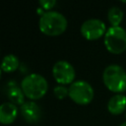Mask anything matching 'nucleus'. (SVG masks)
<instances>
[{
    "label": "nucleus",
    "instance_id": "nucleus-1",
    "mask_svg": "<svg viewBox=\"0 0 126 126\" xmlns=\"http://www.w3.org/2000/svg\"><path fill=\"white\" fill-rule=\"evenodd\" d=\"M68 26L65 16L57 11H47L41 14L38 27L42 33L49 36H56L63 33Z\"/></svg>",
    "mask_w": 126,
    "mask_h": 126
},
{
    "label": "nucleus",
    "instance_id": "nucleus-2",
    "mask_svg": "<svg viewBox=\"0 0 126 126\" xmlns=\"http://www.w3.org/2000/svg\"><path fill=\"white\" fill-rule=\"evenodd\" d=\"M102 81L110 92L122 94L126 91V71L117 64H110L105 67L102 73Z\"/></svg>",
    "mask_w": 126,
    "mask_h": 126
},
{
    "label": "nucleus",
    "instance_id": "nucleus-3",
    "mask_svg": "<svg viewBox=\"0 0 126 126\" xmlns=\"http://www.w3.org/2000/svg\"><path fill=\"white\" fill-rule=\"evenodd\" d=\"M21 88L28 98L35 100L44 96L48 90V84L43 76L36 73H32L23 79Z\"/></svg>",
    "mask_w": 126,
    "mask_h": 126
},
{
    "label": "nucleus",
    "instance_id": "nucleus-4",
    "mask_svg": "<svg viewBox=\"0 0 126 126\" xmlns=\"http://www.w3.org/2000/svg\"><path fill=\"white\" fill-rule=\"evenodd\" d=\"M104 45L108 52L120 54L126 50V31L122 27H109L104 34Z\"/></svg>",
    "mask_w": 126,
    "mask_h": 126
},
{
    "label": "nucleus",
    "instance_id": "nucleus-5",
    "mask_svg": "<svg viewBox=\"0 0 126 126\" xmlns=\"http://www.w3.org/2000/svg\"><path fill=\"white\" fill-rule=\"evenodd\" d=\"M94 92L91 84L84 80H78L69 86V97L77 104L87 105L92 102Z\"/></svg>",
    "mask_w": 126,
    "mask_h": 126
},
{
    "label": "nucleus",
    "instance_id": "nucleus-6",
    "mask_svg": "<svg viewBox=\"0 0 126 126\" xmlns=\"http://www.w3.org/2000/svg\"><path fill=\"white\" fill-rule=\"evenodd\" d=\"M52 75L59 85H71L74 83L76 72L71 63L66 60L57 61L52 67Z\"/></svg>",
    "mask_w": 126,
    "mask_h": 126
},
{
    "label": "nucleus",
    "instance_id": "nucleus-7",
    "mask_svg": "<svg viewBox=\"0 0 126 126\" xmlns=\"http://www.w3.org/2000/svg\"><path fill=\"white\" fill-rule=\"evenodd\" d=\"M105 24L99 19H89L85 21L80 29L82 35L88 40H96L106 32Z\"/></svg>",
    "mask_w": 126,
    "mask_h": 126
},
{
    "label": "nucleus",
    "instance_id": "nucleus-8",
    "mask_svg": "<svg viewBox=\"0 0 126 126\" xmlns=\"http://www.w3.org/2000/svg\"><path fill=\"white\" fill-rule=\"evenodd\" d=\"M20 113L23 118L31 124L37 123L41 117V110L39 105L33 100L26 101L20 107Z\"/></svg>",
    "mask_w": 126,
    "mask_h": 126
},
{
    "label": "nucleus",
    "instance_id": "nucleus-9",
    "mask_svg": "<svg viewBox=\"0 0 126 126\" xmlns=\"http://www.w3.org/2000/svg\"><path fill=\"white\" fill-rule=\"evenodd\" d=\"M19 109L16 104L12 102H3L0 105V122L2 124L13 123L18 116Z\"/></svg>",
    "mask_w": 126,
    "mask_h": 126
},
{
    "label": "nucleus",
    "instance_id": "nucleus-10",
    "mask_svg": "<svg viewBox=\"0 0 126 126\" xmlns=\"http://www.w3.org/2000/svg\"><path fill=\"white\" fill-rule=\"evenodd\" d=\"M126 108V95L123 94H116L112 95L107 102V110L113 114H121Z\"/></svg>",
    "mask_w": 126,
    "mask_h": 126
},
{
    "label": "nucleus",
    "instance_id": "nucleus-11",
    "mask_svg": "<svg viewBox=\"0 0 126 126\" xmlns=\"http://www.w3.org/2000/svg\"><path fill=\"white\" fill-rule=\"evenodd\" d=\"M7 95H8V98L10 99V101L16 105H23L26 102L25 101L26 95H25L22 88L18 87L17 85H13V86L9 87Z\"/></svg>",
    "mask_w": 126,
    "mask_h": 126
},
{
    "label": "nucleus",
    "instance_id": "nucleus-12",
    "mask_svg": "<svg viewBox=\"0 0 126 126\" xmlns=\"http://www.w3.org/2000/svg\"><path fill=\"white\" fill-rule=\"evenodd\" d=\"M19 59L16 55L14 54H7L4 56L2 63H1V70L6 73H11L14 72L18 69L19 67Z\"/></svg>",
    "mask_w": 126,
    "mask_h": 126
},
{
    "label": "nucleus",
    "instance_id": "nucleus-13",
    "mask_svg": "<svg viewBox=\"0 0 126 126\" xmlns=\"http://www.w3.org/2000/svg\"><path fill=\"white\" fill-rule=\"evenodd\" d=\"M123 17H124V13L119 7L113 6L108 10L107 18L109 23L111 24V27H119L120 23L123 20Z\"/></svg>",
    "mask_w": 126,
    "mask_h": 126
},
{
    "label": "nucleus",
    "instance_id": "nucleus-14",
    "mask_svg": "<svg viewBox=\"0 0 126 126\" xmlns=\"http://www.w3.org/2000/svg\"><path fill=\"white\" fill-rule=\"evenodd\" d=\"M53 93H54V95L57 98L63 99L66 96H69V88H67L63 85H57L53 89Z\"/></svg>",
    "mask_w": 126,
    "mask_h": 126
},
{
    "label": "nucleus",
    "instance_id": "nucleus-15",
    "mask_svg": "<svg viewBox=\"0 0 126 126\" xmlns=\"http://www.w3.org/2000/svg\"><path fill=\"white\" fill-rule=\"evenodd\" d=\"M38 4L44 9V10H50L56 5L55 0H40L38 1Z\"/></svg>",
    "mask_w": 126,
    "mask_h": 126
},
{
    "label": "nucleus",
    "instance_id": "nucleus-16",
    "mask_svg": "<svg viewBox=\"0 0 126 126\" xmlns=\"http://www.w3.org/2000/svg\"><path fill=\"white\" fill-rule=\"evenodd\" d=\"M119 126H126V121H125V122H123L122 124H120Z\"/></svg>",
    "mask_w": 126,
    "mask_h": 126
},
{
    "label": "nucleus",
    "instance_id": "nucleus-17",
    "mask_svg": "<svg viewBox=\"0 0 126 126\" xmlns=\"http://www.w3.org/2000/svg\"><path fill=\"white\" fill-rule=\"evenodd\" d=\"M122 3H126V1H125V0H123V1H122Z\"/></svg>",
    "mask_w": 126,
    "mask_h": 126
}]
</instances>
